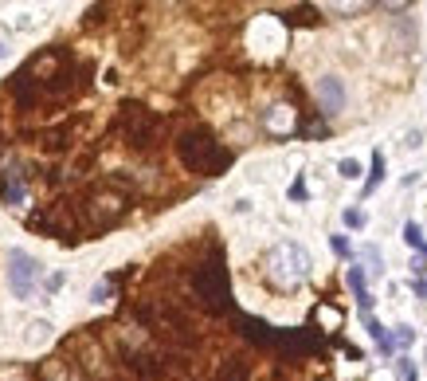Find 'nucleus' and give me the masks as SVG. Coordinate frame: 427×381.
<instances>
[{
	"instance_id": "412c9836",
	"label": "nucleus",
	"mask_w": 427,
	"mask_h": 381,
	"mask_svg": "<svg viewBox=\"0 0 427 381\" xmlns=\"http://www.w3.org/2000/svg\"><path fill=\"white\" fill-rule=\"evenodd\" d=\"M286 197H290V201H306V197H310V193H306V177H302V173H298V177H294V185H290V193H286Z\"/></svg>"
},
{
	"instance_id": "cd10ccee",
	"label": "nucleus",
	"mask_w": 427,
	"mask_h": 381,
	"mask_svg": "<svg viewBox=\"0 0 427 381\" xmlns=\"http://www.w3.org/2000/svg\"><path fill=\"white\" fill-rule=\"evenodd\" d=\"M411 338H416V334H411V331H408V326H400V331H396V342H400V346H408V342H411Z\"/></svg>"
},
{
	"instance_id": "0eeeda50",
	"label": "nucleus",
	"mask_w": 427,
	"mask_h": 381,
	"mask_svg": "<svg viewBox=\"0 0 427 381\" xmlns=\"http://www.w3.org/2000/svg\"><path fill=\"white\" fill-rule=\"evenodd\" d=\"M263 130L275 134V138L294 134V130H298V111H294V102H286V99L271 102L267 111H263Z\"/></svg>"
},
{
	"instance_id": "2eb2a0df",
	"label": "nucleus",
	"mask_w": 427,
	"mask_h": 381,
	"mask_svg": "<svg viewBox=\"0 0 427 381\" xmlns=\"http://www.w3.org/2000/svg\"><path fill=\"white\" fill-rule=\"evenodd\" d=\"M349 291H353V299H357V303H360V311L369 314V307H372V295H369V287H365V271H360L357 263H353V267H349Z\"/></svg>"
},
{
	"instance_id": "393cba45",
	"label": "nucleus",
	"mask_w": 427,
	"mask_h": 381,
	"mask_svg": "<svg viewBox=\"0 0 427 381\" xmlns=\"http://www.w3.org/2000/svg\"><path fill=\"white\" fill-rule=\"evenodd\" d=\"M377 4H380V9H388V12H404L411 0H377Z\"/></svg>"
},
{
	"instance_id": "bb28decb",
	"label": "nucleus",
	"mask_w": 427,
	"mask_h": 381,
	"mask_svg": "<svg viewBox=\"0 0 427 381\" xmlns=\"http://www.w3.org/2000/svg\"><path fill=\"white\" fill-rule=\"evenodd\" d=\"M400 377H404V381H416V365H411V362H400Z\"/></svg>"
},
{
	"instance_id": "dca6fc26",
	"label": "nucleus",
	"mask_w": 427,
	"mask_h": 381,
	"mask_svg": "<svg viewBox=\"0 0 427 381\" xmlns=\"http://www.w3.org/2000/svg\"><path fill=\"white\" fill-rule=\"evenodd\" d=\"M385 181V153H372V170H369V181H365V189H360V197H372L377 193V185Z\"/></svg>"
},
{
	"instance_id": "39448f33",
	"label": "nucleus",
	"mask_w": 427,
	"mask_h": 381,
	"mask_svg": "<svg viewBox=\"0 0 427 381\" xmlns=\"http://www.w3.org/2000/svg\"><path fill=\"white\" fill-rule=\"evenodd\" d=\"M83 216L94 224H114L122 212H126V193H114V189H91L83 197Z\"/></svg>"
},
{
	"instance_id": "c756f323",
	"label": "nucleus",
	"mask_w": 427,
	"mask_h": 381,
	"mask_svg": "<svg viewBox=\"0 0 427 381\" xmlns=\"http://www.w3.org/2000/svg\"><path fill=\"white\" fill-rule=\"evenodd\" d=\"M0 55H4V43H0Z\"/></svg>"
},
{
	"instance_id": "c85d7f7f",
	"label": "nucleus",
	"mask_w": 427,
	"mask_h": 381,
	"mask_svg": "<svg viewBox=\"0 0 427 381\" xmlns=\"http://www.w3.org/2000/svg\"><path fill=\"white\" fill-rule=\"evenodd\" d=\"M411 291H416V299H427V280H416V283H411Z\"/></svg>"
},
{
	"instance_id": "423d86ee",
	"label": "nucleus",
	"mask_w": 427,
	"mask_h": 381,
	"mask_svg": "<svg viewBox=\"0 0 427 381\" xmlns=\"http://www.w3.org/2000/svg\"><path fill=\"white\" fill-rule=\"evenodd\" d=\"M35 280H40V263H35L28 252L12 248V252H8V287H12V295H16V299H32Z\"/></svg>"
},
{
	"instance_id": "f257e3e1",
	"label": "nucleus",
	"mask_w": 427,
	"mask_h": 381,
	"mask_svg": "<svg viewBox=\"0 0 427 381\" xmlns=\"http://www.w3.org/2000/svg\"><path fill=\"white\" fill-rule=\"evenodd\" d=\"M176 158L185 161L193 173H200V177H220V173L232 165V150H224L208 126L181 130V138H176Z\"/></svg>"
},
{
	"instance_id": "ddd939ff",
	"label": "nucleus",
	"mask_w": 427,
	"mask_h": 381,
	"mask_svg": "<svg viewBox=\"0 0 427 381\" xmlns=\"http://www.w3.org/2000/svg\"><path fill=\"white\" fill-rule=\"evenodd\" d=\"M40 150H47V153H67V145L75 142V130H71V122H59V126H47L40 138Z\"/></svg>"
},
{
	"instance_id": "f8f14e48",
	"label": "nucleus",
	"mask_w": 427,
	"mask_h": 381,
	"mask_svg": "<svg viewBox=\"0 0 427 381\" xmlns=\"http://www.w3.org/2000/svg\"><path fill=\"white\" fill-rule=\"evenodd\" d=\"M239 331H243V338L247 342H255V346H263V350H271L278 342V331H271L263 319H251V314H243L239 319Z\"/></svg>"
},
{
	"instance_id": "9b49d317",
	"label": "nucleus",
	"mask_w": 427,
	"mask_h": 381,
	"mask_svg": "<svg viewBox=\"0 0 427 381\" xmlns=\"http://www.w3.org/2000/svg\"><path fill=\"white\" fill-rule=\"evenodd\" d=\"M318 106L326 114H341L345 111V87L337 75H321L318 79Z\"/></svg>"
},
{
	"instance_id": "6ab92c4d",
	"label": "nucleus",
	"mask_w": 427,
	"mask_h": 381,
	"mask_svg": "<svg viewBox=\"0 0 427 381\" xmlns=\"http://www.w3.org/2000/svg\"><path fill=\"white\" fill-rule=\"evenodd\" d=\"M404 240H408L411 248H419V252L427 248V240H423V232H419V224H404Z\"/></svg>"
},
{
	"instance_id": "20e7f679",
	"label": "nucleus",
	"mask_w": 427,
	"mask_h": 381,
	"mask_svg": "<svg viewBox=\"0 0 427 381\" xmlns=\"http://www.w3.org/2000/svg\"><path fill=\"white\" fill-rule=\"evenodd\" d=\"M161 134V122L145 111L142 102H126L122 106V138L130 142V150H149Z\"/></svg>"
},
{
	"instance_id": "aec40b11",
	"label": "nucleus",
	"mask_w": 427,
	"mask_h": 381,
	"mask_svg": "<svg viewBox=\"0 0 427 381\" xmlns=\"http://www.w3.org/2000/svg\"><path fill=\"white\" fill-rule=\"evenodd\" d=\"M360 255L369 260V271H372V275H380V271H385V260H380V252H377V248H365Z\"/></svg>"
},
{
	"instance_id": "f3484780",
	"label": "nucleus",
	"mask_w": 427,
	"mask_h": 381,
	"mask_svg": "<svg viewBox=\"0 0 427 381\" xmlns=\"http://www.w3.org/2000/svg\"><path fill=\"white\" fill-rule=\"evenodd\" d=\"M216 381H247V365L232 358V362H227L224 370H220V377H216Z\"/></svg>"
},
{
	"instance_id": "7ed1b4c3",
	"label": "nucleus",
	"mask_w": 427,
	"mask_h": 381,
	"mask_svg": "<svg viewBox=\"0 0 427 381\" xmlns=\"http://www.w3.org/2000/svg\"><path fill=\"white\" fill-rule=\"evenodd\" d=\"M193 295L200 299V307L208 314H227L232 311V280H227L224 252H208L193 271Z\"/></svg>"
},
{
	"instance_id": "a878e982",
	"label": "nucleus",
	"mask_w": 427,
	"mask_h": 381,
	"mask_svg": "<svg viewBox=\"0 0 427 381\" xmlns=\"http://www.w3.org/2000/svg\"><path fill=\"white\" fill-rule=\"evenodd\" d=\"M91 299H94V303H106V299H110V283H98V287L91 291Z\"/></svg>"
},
{
	"instance_id": "4468645a",
	"label": "nucleus",
	"mask_w": 427,
	"mask_h": 381,
	"mask_svg": "<svg viewBox=\"0 0 427 381\" xmlns=\"http://www.w3.org/2000/svg\"><path fill=\"white\" fill-rule=\"evenodd\" d=\"M40 381H83V373L75 370L71 358H47L40 365Z\"/></svg>"
},
{
	"instance_id": "f03ea898",
	"label": "nucleus",
	"mask_w": 427,
	"mask_h": 381,
	"mask_svg": "<svg viewBox=\"0 0 427 381\" xmlns=\"http://www.w3.org/2000/svg\"><path fill=\"white\" fill-rule=\"evenodd\" d=\"M310 252L302 244H294V240H283V244H275L267 252V260H263V275H267V283L275 291H283V295H290V291H298L302 283L310 280Z\"/></svg>"
},
{
	"instance_id": "b1692460",
	"label": "nucleus",
	"mask_w": 427,
	"mask_h": 381,
	"mask_svg": "<svg viewBox=\"0 0 427 381\" xmlns=\"http://www.w3.org/2000/svg\"><path fill=\"white\" fill-rule=\"evenodd\" d=\"M329 244H334V252H337V255H345V260H353V248H349V240H345V236H334V240H329Z\"/></svg>"
},
{
	"instance_id": "9d476101",
	"label": "nucleus",
	"mask_w": 427,
	"mask_h": 381,
	"mask_svg": "<svg viewBox=\"0 0 427 381\" xmlns=\"http://www.w3.org/2000/svg\"><path fill=\"white\" fill-rule=\"evenodd\" d=\"M275 346H283V354H318L321 334H314V331H278Z\"/></svg>"
},
{
	"instance_id": "5701e85b",
	"label": "nucleus",
	"mask_w": 427,
	"mask_h": 381,
	"mask_svg": "<svg viewBox=\"0 0 427 381\" xmlns=\"http://www.w3.org/2000/svg\"><path fill=\"white\" fill-rule=\"evenodd\" d=\"M345 224H349V228H365V212H360V209H345Z\"/></svg>"
},
{
	"instance_id": "4be33fe9",
	"label": "nucleus",
	"mask_w": 427,
	"mask_h": 381,
	"mask_svg": "<svg viewBox=\"0 0 427 381\" xmlns=\"http://www.w3.org/2000/svg\"><path fill=\"white\" fill-rule=\"evenodd\" d=\"M337 173L341 177H360V161H353V158H345L341 165H337Z\"/></svg>"
},
{
	"instance_id": "1a4fd4ad",
	"label": "nucleus",
	"mask_w": 427,
	"mask_h": 381,
	"mask_svg": "<svg viewBox=\"0 0 427 381\" xmlns=\"http://www.w3.org/2000/svg\"><path fill=\"white\" fill-rule=\"evenodd\" d=\"M8 94L16 99V106H20V111H28V106H35V102L43 99V87L32 79V71H28V67H20L16 75L8 79Z\"/></svg>"
},
{
	"instance_id": "a211bd4d",
	"label": "nucleus",
	"mask_w": 427,
	"mask_h": 381,
	"mask_svg": "<svg viewBox=\"0 0 427 381\" xmlns=\"http://www.w3.org/2000/svg\"><path fill=\"white\" fill-rule=\"evenodd\" d=\"M329 4H334L337 12H365L372 0H329Z\"/></svg>"
},
{
	"instance_id": "6e6552de",
	"label": "nucleus",
	"mask_w": 427,
	"mask_h": 381,
	"mask_svg": "<svg viewBox=\"0 0 427 381\" xmlns=\"http://www.w3.org/2000/svg\"><path fill=\"white\" fill-rule=\"evenodd\" d=\"M28 197V177L20 170V161L8 158L4 161V173H0V201L4 204H20Z\"/></svg>"
}]
</instances>
